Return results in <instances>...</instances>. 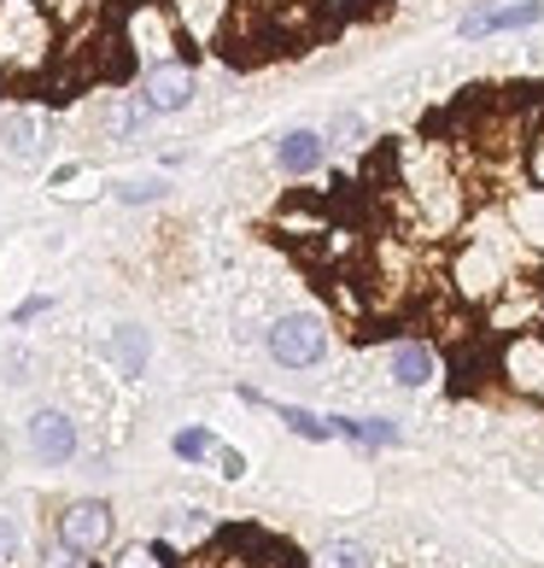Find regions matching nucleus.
<instances>
[{
  "label": "nucleus",
  "mask_w": 544,
  "mask_h": 568,
  "mask_svg": "<svg viewBox=\"0 0 544 568\" xmlns=\"http://www.w3.org/2000/svg\"><path fill=\"white\" fill-rule=\"evenodd\" d=\"M510 229H515L521 246L544 252V187H527V194L510 200Z\"/></svg>",
  "instance_id": "obj_13"
},
{
  "label": "nucleus",
  "mask_w": 544,
  "mask_h": 568,
  "mask_svg": "<svg viewBox=\"0 0 544 568\" xmlns=\"http://www.w3.org/2000/svg\"><path fill=\"white\" fill-rule=\"evenodd\" d=\"M264 352H269V364H281V369H317L333 352V328L317 311H281V317L264 328Z\"/></svg>",
  "instance_id": "obj_2"
},
{
  "label": "nucleus",
  "mask_w": 544,
  "mask_h": 568,
  "mask_svg": "<svg viewBox=\"0 0 544 568\" xmlns=\"http://www.w3.org/2000/svg\"><path fill=\"white\" fill-rule=\"evenodd\" d=\"M328 164V135H317V130H287L281 141H276V171L281 176H317Z\"/></svg>",
  "instance_id": "obj_11"
},
{
  "label": "nucleus",
  "mask_w": 544,
  "mask_h": 568,
  "mask_svg": "<svg viewBox=\"0 0 544 568\" xmlns=\"http://www.w3.org/2000/svg\"><path fill=\"white\" fill-rule=\"evenodd\" d=\"M106 352H112V364L135 382V375L146 369V357H153V341H146V334H141L135 323H123V328L112 334V341H106Z\"/></svg>",
  "instance_id": "obj_14"
},
{
  "label": "nucleus",
  "mask_w": 544,
  "mask_h": 568,
  "mask_svg": "<svg viewBox=\"0 0 544 568\" xmlns=\"http://www.w3.org/2000/svg\"><path fill=\"white\" fill-rule=\"evenodd\" d=\"M217 469H223V480H240L246 475V457L240 452H217Z\"/></svg>",
  "instance_id": "obj_25"
},
{
  "label": "nucleus",
  "mask_w": 544,
  "mask_h": 568,
  "mask_svg": "<svg viewBox=\"0 0 544 568\" xmlns=\"http://www.w3.org/2000/svg\"><path fill=\"white\" fill-rule=\"evenodd\" d=\"M171 452L182 463H205V457H217V439H212V428H176L171 434Z\"/></svg>",
  "instance_id": "obj_18"
},
{
  "label": "nucleus",
  "mask_w": 544,
  "mask_h": 568,
  "mask_svg": "<svg viewBox=\"0 0 544 568\" xmlns=\"http://www.w3.org/2000/svg\"><path fill=\"white\" fill-rule=\"evenodd\" d=\"M217 534H223V521L205 510V504H176V510L164 516V545H171V551H205Z\"/></svg>",
  "instance_id": "obj_8"
},
{
  "label": "nucleus",
  "mask_w": 544,
  "mask_h": 568,
  "mask_svg": "<svg viewBox=\"0 0 544 568\" xmlns=\"http://www.w3.org/2000/svg\"><path fill=\"white\" fill-rule=\"evenodd\" d=\"M538 18H544L538 0H521V7H480V12H469L463 24H456V36L480 41V36H504V30H533Z\"/></svg>",
  "instance_id": "obj_10"
},
{
  "label": "nucleus",
  "mask_w": 544,
  "mask_h": 568,
  "mask_svg": "<svg viewBox=\"0 0 544 568\" xmlns=\"http://www.w3.org/2000/svg\"><path fill=\"white\" fill-rule=\"evenodd\" d=\"M527 176H533V187H544V130H538L533 146H527Z\"/></svg>",
  "instance_id": "obj_23"
},
{
  "label": "nucleus",
  "mask_w": 544,
  "mask_h": 568,
  "mask_svg": "<svg viewBox=\"0 0 544 568\" xmlns=\"http://www.w3.org/2000/svg\"><path fill=\"white\" fill-rule=\"evenodd\" d=\"M146 106H153V118H171V112H187L194 106V94H199V77L187 71V65H146L141 71V89H135Z\"/></svg>",
  "instance_id": "obj_5"
},
{
  "label": "nucleus",
  "mask_w": 544,
  "mask_h": 568,
  "mask_svg": "<svg viewBox=\"0 0 544 568\" xmlns=\"http://www.w3.org/2000/svg\"><path fill=\"white\" fill-rule=\"evenodd\" d=\"M333 423V439H351V446H363V452H381V446H399V423L392 416H328Z\"/></svg>",
  "instance_id": "obj_12"
},
{
  "label": "nucleus",
  "mask_w": 544,
  "mask_h": 568,
  "mask_svg": "<svg viewBox=\"0 0 544 568\" xmlns=\"http://www.w3.org/2000/svg\"><path fill=\"white\" fill-rule=\"evenodd\" d=\"M24 439H30V452H35L41 463H53V469H59V463H71V457H76V446H82V434H76V423H71L65 410H53V405L30 416V428H24Z\"/></svg>",
  "instance_id": "obj_7"
},
{
  "label": "nucleus",
  "mask_w": 544,
  "mask_h": 568,
  "mask_svg": "<svg viewBox=\"0 0 544 568\" xmlns=\"http://www.w3.org/2000/svg\"><path fill=\"white\" fill-rule=\"evenodd\" d=\"M538 328H544V317H538Z\"/></svg>",
  "instance_id": "obj_27"
},
{
  "label": "nucleus",
  "mask_w": 544,
  "mask_h": 568,
  "mask_svg": "<svg viewBox=\"0 0 544 568\" xmlns=\"http://www.w3.org/2000/svg\"><path fill=\"white\" fill-rule=\"evenodd\" d=\"M497 382H504L515 398H533L544 405V328H515L497 346Z\"/></svg>",
  "instance_id": "obj_4"
},
{
  "label": "nucleus",
  "mask_w": 544,
  "mask_h": 568,
  "mask_svg": "<svg viewBox=\"0 0 544 568\" xmlns=\"http://www.w3.org/2000/svg\"><path fill=\"white\" fill-rule=\"evenodd\" d=\"M0 141H7L12 164H35L41 146L53 141V118L48 112H12V118H0Z\"/></svg>",
  "instance_id": "obj_9"
},
{
  "label": "nucleus",
  "mask_w": 544,
  "mask_h": 568,
  "mask_svg": "<svg viewBox=\"0 0 544 568\" xmlns=\"http://www.w3.org/2000/svg\"><path fill=\"white\" fill-rule=\"evenodd\" d=\"M112 568H176V551L164 539H135L112 557Z\"/></svg>",
  "instance_id": "obj_15"
},
{
  "label": "nucleus",
  "mask_w": 544,
  "mask_h": 568,
  "mask_svg": "<svg viewBox=\"0 0 544 568\" xmlns=\"http://www.w3.org/2000/svg\"><path fill=\"white\" fill-rule=\"evenodd\" d=\"M41 568H89V557H76L71 545H59V539H53L48 551H41Z\"/></svg>",
  "instance_id": "obj_21"
},
{
  "label": "nucleus",
  "mask_w": 544,
  "mask_h": 568,
  "mask_svg": "<svg viewBox=\"0 0 544 568\" xmlns=\"http://www.w3.org/2000/svg\"><path fill=\"white\" fill-rule=\"evenodd\" d=\"M269 410H276V423H281V428H292L299 439H333V423H328V416L305 410V405H269Z\"/></svg>",
  "instance_id": "obj_16"
},
{
  "label": "nucleus",
  "mask_w": 544,
  "mask_h": 568,
  "mask_svg": "<svg viewBox=\"0 0 544 568\" xmlns=\"http://www.w3.org/2000/svg\"><path fill=\"white\" fill-rule=\"evenodd\" d=\"M112 534H117V516H112L106 498H71L65 510L53 516V539L71 545V551L89 557V562H100L112 551Z\"/></svg>",
  "instance_id": "obj_3"
},
{
  "label": "nucleus",
  "mask_w": 544,
  "mask_h": 568,
  "mask_svg": "<svg viewBox=\"0 0 544 568\" xmlns=\"http://www.w3.org/2000/svg\"><path fill=\"white\" fill-rule=\"evenodd\" d=\"M310 568H374V557L363 551L358 539H328L317 557H310Z\"/></svg>",
  "instance_id": "obj_17"
},
{
  "label": "nucleus",
  "mask_w": 544,
  "mask_h": 568,
  "mask_svg": "<svg viewBox=\"0 0 544 568\" xmlns=\"http://www.w3.org/2000/svg\"><path fill=\"white\" fill-rule=\"evenodd\" d=\"M12 557H18V521L0 516V568H7Z\"/></svg>",
  "instance_id": "obj_24"
},
{
  "label": "nucleus",
  "mask_w": 544,
  "mask_h": 568,
  "mask_svg": "<svg viewBox=\"0 0 544 568\" xmlns=\"http://www.w3.org/2000/svg\"><path fill=\"white\" fill-rule=\"evenodd\" d=\"M48 311H53V300H48V293H30V300L12 311V323L24 328V323H35V317H48Z\"/></svg>",
  "instance_id": "obj_22"
},
{
  "label": "nucleus",
  "mask_w": 544,
  "mask_h": 568,
  "mask_svg": "<svg viewBox=\"0 0 544 568\" xmlns=\"http://www.w3.org/2000/svg\"><path fill=\"white\" fill-rule=\"evenodd\" d=\"M439 369H445V357H439L433 341H422V334H404V341H392L387 346V375H392V387H433L439 382Z\"/></svg>",
  "instance_id": "obj_6"
},
{
  "label": "nucleus",
  "mask_w": 544,
  "mask_h": 568,
  "mask_svg": "<svg viewBox=\"0 0 544 568\" xmlns=\"http://www.w3.org/2000/svg\"><path fill=\"white\" fill-rule=\"evenodd\" d=\"M146 123H153V106H146L141 94H135V100H117V118H112V135H117V141H135Z\"/></svg>",
  "instance_id": "obj_19"
},
{
  "label": "nucleus",
  "mask_w": 544,
  "mask_h": 568,
  "mask_svg": "<svg viewBox=\"0 0 544 568\" xmlns=\"http://www.w3.org/2000/svg\"><path fill=\"white\" fill-rule=\"evenodd\" d=\"M358 135H363V123L351 118V112H346V118H333V141H358Z\"/></svg>",
  "instance_id": "obj_26"
},
{
  "label": "nucleus",
  "mask_w": 544,
  "mask_h": 568,
  "mask_svg": "<svg viewBox=\"0 0 544 568\" xmlns=\"http://www.w3.org/2000/svg\"><path fill=\"white\" fill-rule=\"evenodd\" d=\"M451 287L463 293L469 305H497L515 287V252L504 241L469 235L463 252H456V264H451Z\"/></svg>",
  "instance_id": "obj_1"
},
{
  "label": "nucleus",
  "mask_w": 544,
  "mask_h": 568,
  "mask_svg": "<svg viewBox=\"0 0 544 568\" xmlns=\"http://www.w3.org/2000/svg\"><path fill=\"white\" fill-rule=\"evenodd\" d=\"M112 194L123 205H153L158 194H171V187H164V176H146V182H112Z\"/></svg>",
  "instance_id": "obj_20"
}]
</instances>
